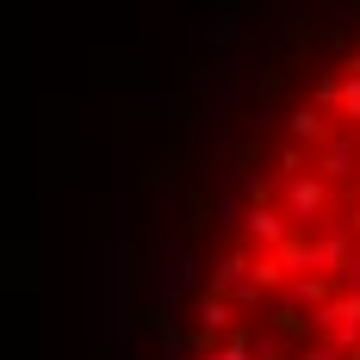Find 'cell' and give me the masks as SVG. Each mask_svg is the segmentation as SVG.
Masks as SVG:
<instances>
[{
	"mask_svg": "<svg viewBox=\"0 0 360 360\" xmlns=\"http://www.w3.org/2000/svg\"><path fill=\"white\" fill-rule=\"evenodd\" d=\"M162 360H360V0H274Z\"/></svg>",
	"mask_w": 360,
	"mask_h": 360,
	"instance_id": "1",
	"label": "cell"
}]
</instances>
